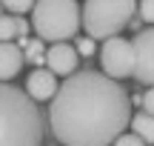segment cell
<instances>
[{
  "label": "cell",
  "mask_w": 154,
  "mask_h": 146,
  "mask_svg": "<svg viewBox=\"0 0 154 146\" xmlns=\"http://www.w3.org/2000/svg\"><path fill=\"white\" fill-rule=\"evenodd\" d=\"M131 123V97L103 72L69 75L49 106L51 135L63 146H109Z\"/></svg>",
  "instance_id": "cell-1"
},
{
  "label": "cell",
  "mask_w": 154,
  "mask_h": 146,
  "mask_svg": "<svg viewBox=\"0 0 154 146\" xmlns=\"http://www.w3.org/2000/svg\"><path fill=\"white\" fill-rule=\"evenodd\" d=\"M43 115L23 89L0 83V146H40Z\"/></svg>",
  "instance_id": "cell-2"
},
{
  "label": "cell",
  "mask_w": 154,
  "mask_h": 146,
  "mask_svg": "<svg viewBox=\"0 0 154 146\" xmlns=\"http://www.w3.org/2000/svg\"><path fill=\"white\" fill-rule=\"evenodd\" d=\"M32 26L43 43H66L83 26V9L77 0H34Z\"/></svg>",
  "instance_id": "cell-3"
},
{
  "label": "cell",
  "mask_w": 154,
  "mask_h": 146,
  "mask_svg": "<svg viewBox=\"0 0 154 146\" xmlns=\"http://www.w3.org/2000/svg\"><path fill=\"white\" fill-rule=\"evenodd\" d=\"M137 0H86L83 3V29L91 40L117 37L131 23Z\"/></svg>",
  "instance_id": "cell-4"
},
{
  "label": "cell",
  "mask_w": 154,
  "mask_h": 146,
  "mask_svg": "<svg viewBox=\"0 0 154 146\" xmlns=\"http://www.w3.org/2000/svg\"><path fill=\"white\" fill-rule=\"evenodd\" d=\"M100 66L111 80H123L134 75V46L126 37H109L100 46Z\"/></svg>",
  "instance_id": "cell-5"
},
{
  "label": "cell",
  "mask_w": 154,
  "mask_h": 146,
  "mask_svg": "<svg viewBox=\"0 0 154 146\" xmlns=\"http://www.w3.org/2000/svg\"><path fill=\"white\" fill-rule=\"evenodd\" d=\"M131 46H134V75L131 78L137 83L154 86V26L137 32Z\"/></svg>",
  "instance_id": "cell-6"
},
{
  "label": "cell",
  "mask_w": 154,
  "mask_h": 146,
  "mask_svg": "<svg viewBox=\"0 0 154 146\" xmlns=\"http://www.w3.org/2000/svg\"><path fill=\"white\" fill-rule=\"evenodd\" d=\"M46 69L54 75H74L77 72V49L72 43H51L46 49Z\"/></svg>",
  "instance_id": "cell-7"
},
{
  "label": "cell",
  "mask_w": 154,
  "mask_h": 146,
  "mask_svg": "<svg viewBox=\"0 0 154 146\" xmlns=\"http://www.w3.org/2000/svg\"><path fill=\"white\" fill-rule=\"evenodd\" d=\"M57 89H60L57 75L49 72V69H34V72L29 75V80H26V95L32 97L34 103L37 100H51V97L57 95Z\"/></svg>",
  "instance_id": "cell-8"
},
{
  "label": "cell",
  "mask_w": 154,
  "mask_h": 146,
  "mask_svg": "<svg viewBox=\"0 0 154 146\" xmlns=\"http://www.w3.org/2000/svg\"><path fill=\"white\" fill-rule=\"evenodd\" d=\"M23 49L17 43H6L0 40V83H9L17 72L23 69Z\"/></svg>",
  "instance_id": "cell-9"
},
{
  "label": "cell",
  "mask_w": 154,
  "mask_h": 146,
  "mask_svg": "<svg viewBox=\"0 0 154 146\" xmlns=\"http://www.w3.org/2000/svg\"><path fill=\"white\" fill-rule=\"evenodd\" d=\"M26 34H29V23L20 14H0V40L14 43V37L26 40Z\"/></svg>",
  "instance_id": "cell-10"
},
{
  "label": "cell",
  "mask_w": 154,
  "mask_h": 146,
  "mask_svg": "<svg viewBox=\"0 0 154 146\" xmlns=\"http://www.w3.org/2000/svg\"><path fill=\"white\" fill-rule=\"evenodd\" d=\"M128 126L134 129L137 138H143V143H154V115L137 112V115H131V123Z\"/></svg>",
  "instance_id": "cell-11"
},
{
  "label": "cell",
  "mask_w": 154,
  "mask_h": 146,
  "mask_svg": "<svg viewBox=\"0 0 154 146\" xmlns=\"http://www.w3.org/2000/svg\"><path fill=\"white\" fill-rule=\"evenodd\" d=\"M23 57H26L29 63H34V66H46V49H43V40L34 37V40H23Z\"/></svg>",
  "instance_id": "cell-12"
},
{
  "label": "cell",
  "mask_w": 154,
  "mask_h": 146,
  "mask_svg": "<svg viewBox=\"0 0 154 146\" xmlns=\"http://www.w3.org/2000/svg\"><path fill=\"white\" fill-rule=\"evenodd\" d=\"M3 9H9L11 14H26V11L34 9V0H0Z\"/></svg>",
  "instance_id": "cell-13"
},
{
  "label": "cell",
  "mask_w": 154,
  "mask_h": 146,
  "mask_svg": "<svg viewBox=\"0 0 154 146\" xmlns=\"http://www.w3.org/2000/svg\"><path fill=\"white\" fill-rule=\"evenodd\" d=\"M137 11L146 23H154V0H140L137 3Z\"/></svg>",
  "instance_id": "cell-14"
},
{
  "label": "cell",
  "mask_w": 154,
  "mask_h": 146,
  "mask_svg": "<svg viewBox=\"0 0 154 146\" xmlns=\"http://www.w3.org/2000/svg\"><path fill=\"white\" fill-rule=\"evenodd\" d=\"M114 146H146V143H143V138H137L134 132H123L114 141Z\"/></svg>",
  "instance_id": "cell-15"
},
{
  "label": "cell",
  "mask_w": 154,
  "mask_h": 146,
  "mask_svg": "<svg viewBox=\"0 0 154 146\" xmlns=\"http://www.w3.org/2000/svg\"><path fill=\"white\" fill-rule=\"evenodd\" d=\"M94 49H97V46H94V40H91V37H77V52H80L83 57H91V55H94Z\"/></svg>",
  "instance_id": "cell-16"
},
{
  "label": "cell",
  "mask_w": 154,
  "mask_h": 146,
  "mask_svg": "<svg viewBox=\"0 0 154 146\" xmlns=\"http://www.w3.org/2000/svg\"><path fill=\"white\" fill-rule=\"evenodd\" d=\"M140 106H143V112L154 115V86H149V89L143 92V97H140Z\"/></svg>",
  "instance_id": "cell-17"
},
{
  "label": "cell",
  "mask_w": 154,
  "mask_h": 146,
  "mask_svg": "<svg viewBox=\"0 0 154 146\" xmlns=\"http://www.w3.org/2000/svg\"><path fill=\"white\" fill-rule=\"evenodd\" d=\"M0 14H3V6H0Z\"/></svg>",
  "instance_id": "cell-18"
}]
</instances>
